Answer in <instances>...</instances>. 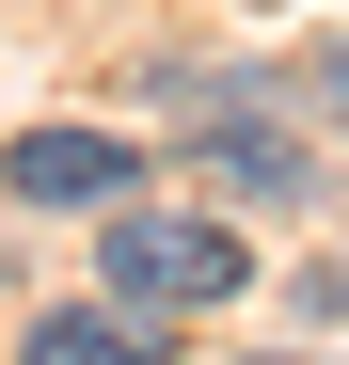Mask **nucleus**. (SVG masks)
<instances>
[{
  "instance_id": "1",
  "label": "nucleus",
  "mask_w": 349,
  "mask_h": 365,
  "mask_svg": "<svg viewBox=\"0 0 349 365\" xmlns=\"http://www.w3.org/2000/svg\"><path fill=\"white\" fill-rule=\"evenodd\" d=\"M95 270H111V302H143V318H222V302L254 286V238L222 207H111Z\"/></svg>"
},
{
  "instance_id": "2",
  "label": "nucleus",
  "mask_w": 349,
  "mask_h": 365,
  "mask_svg": "<svg viewBox=\"0 0 349 365\" xmlns=\"http://www.w3.org/2000/svg\"><path fill=\"white\" fill-rule=\"evenodd\" d=\"M0 191L16 207H143V143L127 128H16L0 143Z\"/></svg>"
},
{
  "instance_id": "3",
  "label": "nucleus",
  "mask_w": 349,
  "mask_h": 365,
  "mask_svg": "<svg viewBox=\"0 0 349 365\" xmlns=\"http://www.w3.org/2000/svg\"><path fill=\"white\" fill-rule=\"evenodd\" d=\"M16 365H174V349H159V318H143V302H48Z\"/></svg>"
},
{
  "instance_id": "4",
  "label": "nucleus",
  "mask_w": 349,
  "mask_h": 365,
  "mask_svg": "<svg viewBox=\"0 0 349 365\" xmlns=\"http://www.w3.org/2000/svg\"><path fill=\"white\" fill-rule=\"evenodd\" d=\"M207 175H222V191H254V207H302V191H318V159L270 143L254 111H207Z\"/></svg>"
},
{
  "instance_id": "5",
  "label": "nucleus",
  "mask_w": 349,
  "mask_h": 365,
  "mask_svg": "<svg viewBox=\"0 0 349 365\" xmlns=\"http://www.w3.org/2000/svg\"><path fill=\"white\" fill-rule=\"evenodd\" d=\"M318 302H333V318H349V255H318Z\"/></svg>"
},
{
  "instance_id": "6",
  "label": "nucleus",
  "mask_w": 349,
  "mask_h": 365,
  "mask_svg": "<svg viewBox=\"0 0 349 365\" xmlns=\"http://www.w3.org/2000/svg\"><path fill=\"white\" fill-rule=\"evenodd\" d=\"M318 96H333V111H349V48H333V80H318Z\"/></svg>"
},
{
  "instance_id": "7",
  "label": "nucleus",
  "mask_w": 349,
  "mask_h": 365,
  "mask_svg": "<svg viewBox=\"0 0 349 365\" xmlns=\"http://www.w3.org/2000/svg\"><path fill=\"white\" fill-rule=\"evenodd\" d=\"M270 365H318V349H270Z\"/></svg>"
}]
</instances>
